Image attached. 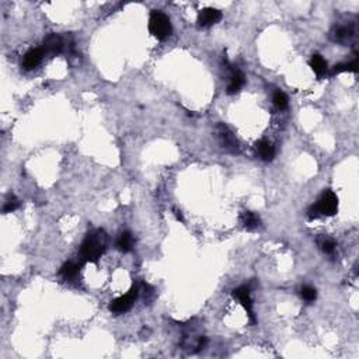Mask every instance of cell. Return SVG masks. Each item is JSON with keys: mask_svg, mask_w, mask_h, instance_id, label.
<instances>
[{"mask_svg": "<svg viewBox=\"0 0 359 359\" xmlns=\"http://www.w3.org/2000/svg\"><path fill=\"white\" fill-rule=\"evenodd\" d=\"M216 133H218V139H219L220 146L229 153H237L238 152V142L233 132L225 124H219L216 127Z\"/></svg>", "mask_w": 359, "mask_h": 359, "instance_id": "4", "label": "cell"}, {"mask_svg": "<svg viewBox=\"0 0 359 359\" xmlns=\"http://www.w3.org/2000/svg\"><path fill=\"white\" fill-rule=\"evenodd\" d=\"M107 233L103 229H96L88 233L81 244V257L88 262H97L107 249Z\"/></svg>", "mask_w": 359, "mask_h": 359, "instance_id": "1", "label": "cell"}, {"mask_svg": "<svg viewBox=\"0 0 359 359\" xmlns=\"http://www.w3.org/2000/svg\"><path fill=\"white\" fill-rule=\"evenodd\" d=\"M273 100H274V104H275V107H277L278 110H286V108H288L289 100H288V96H286L284 92H281V90L275 92V93H274Z\"/></svg>", "mask_w": 359, "mask_h": 359, "instance_id": "18", "label": "cell"}, {"mask_svg": "<svg viewBox=\"0 0 359 359\" xmlns=\"http://www.w3.org/2000/svg\"><path fill=\"white\" fill-rule=\"evenodd\" d=\"M255 149H257V153L261 157V160H264V162L274 160V157H275V147H274L271 142H268L265 139L258 140L255 143Z\"/></svg>", "mask_w": 359, "mask_h": 359, "instance_id": "11", "label": "cell"}, {"mask_svg": "<svg viewBox=\"0 0 359 359\" xmlns=\"http://www.w3.org/2000/svg\"><path fill=\"white\" fill-rule=\"evenodd\" d=\"M320 246H321V250L324 251L325 254H333V253L336 251V247H337L336 242H334V240H331V238L324 240V242L320 244Z\"/></svg>", "mask_w": 359, "mask_h": 359, "instance_id": "21", "label": "cell"}, {"mask_svg": "<svg viewBox=\"0 0 359 359\" xmlns=\"http://www.w3.org/2000/svg\"><path fill=\"white\" fill-rule=\"evenodd\" d=\"M233 297L237 299L242 306L246 309V312L249 314L250 321L251 323H255V314L254 310H253V299H251V295H250V288L249 286H240V288H236L233 290Z\"/></svg>", "mask_w": 359, "mask_h": 359, "instance_id": "6", "label": "cell"}, {"mask_svg": "<svg viewBox=\"0 0 359 359\" xmlns=\"http://www.w3.org/2000/svg\"><path fill=\"white\" fill-rule=\"evenodd\" d=\"M149 31L157 40H166L168 35L171 34L170 18L164 13L159 12V10L152 12L151 17H149Z\"/></svg>", "mask_w": 359, "mask_h": 359, "instance_id": "2", "label": "cell"}, {"mask_svg": "<svg viewBox=\"0 0 359 359\" xmlns=\"http://www.w3.org/2000/svg\"><path fill=\"white\" fill-rule=\"evenodd\" d=\"M353 37V29L349 25H336L331 29V38L340 44H347Z\"/></svg>", "mask_w": 359, "mask_h": 359, "instance_id": "10", "label": "cell"}, {"mask_svg": "<svg viewBox=\"0 0 359 359\" xmlns=\"http://www.w3.org/2000/svg\"><path fill=\"white\" fill-rule=\"evenodd\" d=\"M316 206L319 209L320 215L333 216L337 214V209H338V198L333 191H324L320 197L319 202L316 203Z\"/></svg>", "mask_w": 359, "mask_h": 359, "instance_id": "5", "label": "cell"}, {"mask_svg": "<svg viewBox=\"0 0 359 359\" xmlns=\"http://www.w3.org/2000/svg\"><path fill=\"white\" fill-rule=\"evenodd\" d=\"M301 295L305 301L310 303V302L316 301V297H317V290L314 289V288H312V286H303L301 290Z\"/></svg>", "mask_w": 359, "mask_h": 359, "instance_id": "20", "label": "cell"}, {"mask_svg": "<svg viewBox=\"0 0 359 359\" xmlns=\"http://www.w3.org/2000/svg\"><path fill=\"white\" fill-rule=\"evenodd\" d=\"M242 222H243L244 227L249 229V230H254L261 225L260 216L254 214V212H244L242 215Z\"/></svg>", "mask_w": 359, "mask_h": 359, "instance_id": "15", "label": "cell"}, {"mask_svg": "<svg viewBox=\"0 0 359 359\" xmlns=\"http://www.w3.org/2000/svg\"><path fill=\"white\" fill-rule=\"evenodd\" d=\"M64 47L65 42L61 35L49 34L47 38L44 40V47H42V49H44V52L45 53H52V55H55V53L62 52Z\"/></svg>", "mask_w": 359, "mask_h": 359, "instance_id": "8", "label": "cell"}, {"mask_svg": "<svg viewBox=\"0 0 359 359\" xmlns=\"http://www.w3.org/2000/svg\"><path fill=\"white\" fill-rule=\"evenodd\" d=\"M18 206H20V201H18L17 198L14 197L13 194H10V195H7L6 201H5L3 212H5V214H7V212H13V211H16Z\"/></svg>", "mask_w": 359, "mask_h": 359, "instance_id": "19", "label": "cell"}, {"mask_svg": "<svg viewBox=\"0 0 359 359\" xmlns=\"http://www.w3.org/2000/svg\"><path fill=\"white\" fill-rule=\"evenodd\" d=\"M116 247L122 253H129L133 249V237L129 232H122L116 238Z\"/></svg>", "mask_w": 359, "mask_h": 359, "instance_id": "14", "label": "cell"}, {"mask_svg": "<svg viewBox=\"0 0 359 359\" xmlns=\"http://www.w3.org/2000/svg\"><path fill=\"white\" fill-rule=\"evenodd\" d=\"M307 216H309V219H317V218H320L321 215H320L319 209H317V206L316 205H312L310 208H309V211H307Z\"/></svg>", "mask_w": 359, "mask_h": 359, "instance_id": "22", "label": "cell"}, {"mask_svg": "<svg viewBox=\"0 0 359 359\" xmlns=\"http://www.w3.org/2000/svg\"><path fill=\"white\" fill-rule=\"evenodd\" d=\"M138 296H139V288L138 286H132L128 293H125L124 296H119V297H116L115 301L111 302L110 310L114 314H124V313L129 312L135 301L138 299Z\"/></svg>", "mask_w": 359, "mask_h": 359, "instance_id": "3", "label": "cell"}, {"mask_svg": "<svg viewBox=\"0 0 359 359\" xmlns=\"http://www.w3.org/2000/svg\"><path fill=\"white\" fill-rule=\"evenodd\" d=\"M310 68H312L313 72L319 76V77H321V76H324L325 73H327V62H325L324 58H323L321 55H319V53H316V55H313L312 56V59H310Z\"/></svg>", "mask_w": 359, "mask_h": 359, "instance_id": "13", "label": "cell"}, {"mask_svg": "<svg viewBox=\"0 0 359 359\" xmlns=\"http://www.w3.org/2000/svg\"><path fill=\"white\" fill-rule=\"evenodd\" d=\"M342 72H352V73H356L358 72V58L355 56L353 61L348 62V64H340L334 66L333 69V73H342Z\"/></svg>", "mask_w": 359, "mask_h": 359, "instance_id": "17", "label": "cell"}, {"mask_svg": "<svg viewBox=\"0 0 359 359\" xmlns=\"http://www.w3.org/2000/svg\"><path fill=\"white\" fill-rule=\"evenodd\" d=\"M222 20V13L214 7H206L198 14V25L199 27H211L214 24L219 23Z\"/></svg>", "mask_w": 359, "mask_h": 359, "instance_id": "7", "label": "cell"}, {"mask_svg": "<svg viewBox=\"0 0 359 359\" xmlns=\"http://www.w3.org/2000/svg\"><path fill=\"white\" fill-rule=\"evenodd\" d=\"M79 270H80V265H79V264L69 261V262H65L64 265H62L59 274H61L64 278L70 279V278H75L76 275L79 274Z\"/></svg>", "mask_w": 359, "mask_h": 359, "instance_id": "16", "label": "cell"}, {"mask_svg": "<svg viewBox=\"0 0 359 359\" xmlns=\"http://www.w3.org/2000/svg\"><path fill=\"white\" fill-rule=\"evenodd\" d=\"M44 49L42 48H35V49H29L28 52L24 55L23 59V68L25 70H33L41 64V61L44 58Z\"/></svg>", "mask_w": 359, "mask_h": 359, "instance_id": "9", "label": "cell"}, {"mask_svg": "<svg viewBox=\"0 0 359 359\" xmlns=\"http://www.w3.org/2000/svg\"><path fill=\"white\" fill-rule=\"evenodd\" d=\"M175 212V216H177V219L181 220V222H184V218H183V215H181V212L180 211H174Z\"/></svg>", "mask_w": 359, "mask_h": 359, "instance_id": "23", "label": "cell"}, {"mask_svg": "<svg viewBox=\"0 0 359 359\" xmlns=\"http://www.w3.org/2000/svg\"><path fill=\"white\" fill-rule=\"evenodd\" d=\"M244 75L240 72V70L237 69H233L232 70V76H230V81H229V84H227V94H230V96H233V94H237L240 90H242V87L244 86Z\"/></svg>", "mask_w": 359, "mask_h": 359, "instance_id": "12", "label": "cell"}]
</instances>
